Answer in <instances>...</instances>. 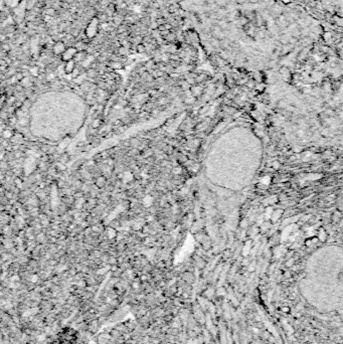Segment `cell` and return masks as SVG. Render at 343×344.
Returning a JSON list of instances; mask_svg holds the SVG:
<instances>
[{
    "mask_svg": "<svg viewBox=\"0 0 343 344\" xmlns=\"http://www.w3.org/2000/svg\"><path fill=\"white\" fill-rule=\"evenodd\" d=\"M76 53H78V52H76V48H73V47H71V48H69V49H66V52L61 54V58H62V61H71V60H73V57H76Z\"/></svg>",
    "mask_w": 343,
    "mask_h": 344,
    "instance_id": "cell-1",
    "label": "cell"
},
{
    "mask_svg": "<svg viewBox=\"0 0 343 344\" xmlns=\"http://www.w3.org/2000/svg\"><path fill=\"white\" fill-rule=\"evenodd\" d=\"M65 52H66L65 44L62 42H56V44L55 45V47H53V52L57 53V54H62Z\"/></svg>",
    "mask_w": 343,
    "mask_h": 344,
    "instance_id": "cell-2",
    "label": "cell"
},
{
    "mask_svg": "<svg viewBox=\"0 0 343 344\" xmlns=\"http://www.w3.org/2000/svg\"><path fill=\"white\" fill-rule=\"evenodd\" d=\"M75 71V61L71 60V61H69L66 62V65L65 66V71L66 74L70 75V74H73V71Z\"/></svg>",
    "mask_w": 343,
    "mask_h": 344,
    "instance_id": "cell-3",
    "label": "cell"
},
{
    "mask_svg": "<svg viewBox=\"0 0 343 344\" xmlns=\"http://www.w3.org/2000/svg\"><path fill=\"white\" fill-rule=\"evenodd\" d=\"M96 185L97 187L99 188H102L103 186H105V183H106V178L104 177V176H100V177H98L96 179Z\"/></svg>",
    "mask_w": 343,
    "mask_h": 344,
    "instance_id": "cell-4",
    "label": "cell"
},
{
    "mask_svg": "<svg viewBox=\"0 0 343 344\" xmlns=\"http://www.w3.org/2000/svg\"><path fill=\"white\" fill-rule=\"evenodd\" d=\"M100 120H95L94 123H93V128H98V127H100Z\"/></svg>",
    "mask_w": 343,
    "mask_h": 344,
    "instance_id": "cell-5",
    "label": "cell"
},
{
    "mask_svg": "<svg viewBox=\"0 0 343 344\" xmlns=\"http://www.w3.org/2000/svg\"><path fill=\"white\" fill-rule=\"evenodd\" d=\"M144 51H145V47H143V45L140 44L139 47H138V52H144Z\"/></svg>",
    "mask_w": 343,
    "mask_h": 344,
    "instance_id": "cell-6",
    "label": "cell"
}]
</instances>
